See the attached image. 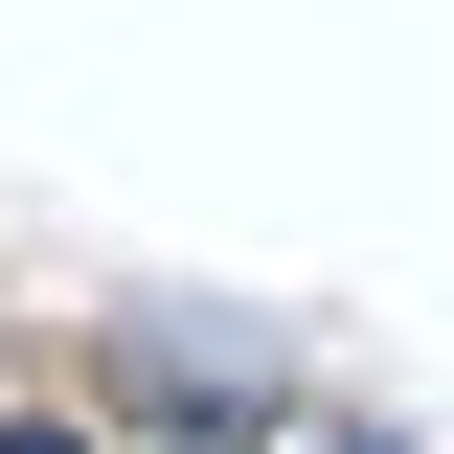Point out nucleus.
<instances>
[{
	"label": "nucleus",
	"mask_w": 454,
	"mask_h": 454,
	"mask_svg": "<svg viewBox=\"0 0 454 454\" xmlns=\"http://www.w3.org/2000/svg\"><path fill=\"white\" fill-rule=\"evenodd\" d=\"M0 454H68V432H0Z\"/></svg>",
	"instance_id": "nucleus-1"
}]
</instances>
